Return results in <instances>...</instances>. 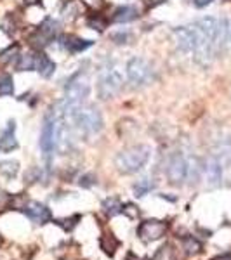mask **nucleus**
Masks as SVG:
<instances>
[{
	"mask_svg": "<svg viewBox=\"0 0 231 260\" xmlns=\"http://www.w3.org/2000/svg\"><path fill=\"white\" fill-rule=\"evenodd\" d=\"M217 160L221 162L223 169H228V165L231 163V142L226 141V142H221L219 146L216 148V153H214Z\"/></svg>",
	"mask_w": 231,
	"mask_h": 260,
	"instance_id": "nucleus-21",
	"label": "nucleus"
},
{
	"mask_svg": "<svg viewBox=\"0 0 231 260\" xmlns=\"http://www.w3.org/2000/svg\"><path fill=\"white\" fill-rule=\"evenodd\" d=\"M203 173L207 177V182L210 186H219L221 179H223V165L214 155H210L203 163Z\"/></svg>",
	"mask_w": 231,
	"mask_h": 260,
	"instance_id": "nucleus-11",
	"label": "nucleus"
},
{
	"mask_svg": "<svg viewBox=\"0 0 231 260\" xmlns=\"http://www.w3.org/2000/svg\"><path fill=\"white\" fill-rule=\"evenodd\" d=\"M73 123V129L84 137H94L103 130V115L101 111L92 104L82 106L79 111L75 113L73 118L70 120Z\"/></svg>",
	"mask_w": 231,
	"mask_h": 260,
	"instance_id": "nucleus-3",
	"label": "nucleus"
},
{
	"mask_svg": "<svg viewBox=\"0 0 231 260\" xmlns=\"http://www.w3.org/2000/svg\"><path fill=\"white\" fill-rule=\"evenodd\" d=\"M188 177V162L183 155L176 153L169 158V163H167V179L171 184L174 186H179L183 184Z\"/></svg>",
	"mask_w": 231,
	"mask_h": 260,
	"instance_id": "nucleus-10",
	"label": "nucleus"
},
{
	"mask_svg": "<svg viewBox=\"0 0 231 260\" xmlns=\"http://www.w3.org/2000/svg\"><path fill=\"white\" fill-rule=\"evenodd\" d=\"M19 45L18 43H14V45H9L7 49H4L2 52H0V64H4V66H9V64L14 63L18 61L19 57Z\"/></svg>",
	"mask_w": 231,
	"mask_h": 260,
	"instance_id": "nucleus-23",
	"label": "nucleus"
},
{
	"mask_svg": "<svg viewBox=\"0 0 231 260\" xmlns=\"http://www.w3.org/2000/svg\"><path fill=\"white\" fill-rule=\"evenodd\" d=\"M18 148L16 139V122L11 120L4 130H0V153H11Z\"/></svg>",
	"mask_w": 231,
	"mask_h": 260,
	"instance_id": "nucleus-12",
	"label": "nucleus"
},
{
	"mask_svg": "<svg viewBox=\"0 0 231 260\" xmlns=\"http://www.w3.org/2000/svg\"><path fill=\"white\" fill-rule=\"evenodd\" d=\"M228 32H230V23H228V19H219V23H217L216 40H214L216 50H219V49H223V47H224V43H226Z\"/></svg>",
	"mask_w": 231,
	"mask_h": 260,
	"instance_id": "nucleus-22",
	"label": "nucleus"
},
{
	"mask_svg": "<svg viewBox=\"0 0 231 260\" xmlns=\"http://www.w3.org/2000/svg\"><path fill=\"white\" fill-rule=\"evenodd\" d=\"M151 260H178V253H176L174 246L171 243H165L157 250V253L153 255Z\"/></svg>",
	"mask_w": 231,
	"mask_h": 260,
	"instance_id": "nucleus-26",
	"label": "nucleus"
},
{
	"mask_svg": "<svg viewBox=\"0 0 231 260\" xmlns=\"http://www.w3.org/2000/svg\"><path fill=\"white\" fill-rule=\"evenodd\" d=\"M23 4H25L26 7H33V5L42 4V0H23Z\"/></svg>",
	"mask_w": 231,
	"mask_h": 260,
	"instance_id": "nucleus-38",
	"label": "nucleus"
},
{
	"mask_svg": "<svg viewBox=\"0 0 231 260\" xmlns=\"http://www.w3.org/2000/svg\"><path fill=\"white\" fill-rule=\"evenodd\" d=\"M54 123H56V111L50 109L47 113L46 120H44L42 125V132H40V149L44 153V158H46L47 163H50V158H52L54 151H56V139H54Z\"/></svg>",
	"mask_w": 231,
	"mask_h": 260,
	"instance_id": "nucleus-6",
	"label": "nucleus"
},
{
	"mask_svg": "<svg viewBox=\"0 0 231 260\" xmlns=\"http://www.w3.org/2000/svg\"><path fill=\"white\" fill-rule=\"evenodd\" d=\"M169 224L165 220H158V218H148L142 220L138 227V236L141 241L144 243H153L162 239L167 234Z\"/></svg>",
	"mask_w": 231,
	"mask_h": 260,
	"instance_id": "nucleus-7",
	"label": "nucleus"
},
{
	"mask_svg": "<svg viewBox=\"0 0 231 260\" xmlns=\"http://www.w3.org/2000/svg\"><path fill=\"white\" fill-rule=\"evenodd\" d=\"M99 246H101V250H103V252L106 253L108 257H113L115 253H117L118 246H120V241L115 238V234L106 232V234H103L99 238Z\"/></svg>",
	"mask_w": 231,
	"mask_h": 260,
	"instance_id": "nucleus-18",
	"label": "nucleus"
},
{
	"mask_svg": "<svg viewBox=\"0 0 231 260\" xmlns=\"http://www.w3.org/2000/svg\"><path fill=\"white\" fill-rule=\"evenodd\" d=\"M86 7L92 9V11H99L101 7L104 5V0H80Z\"/></svg>",
	"mask_w": 231,
	"mask_h": 260,
	"instance_id": "nucleus-34",
	"label": "nucleus"
},
{
	"mask_svg": "<svg viewBox=\"0 0 231 260\" xmlns=\"http://www.w3.org/2000/svg\"><path fill=\"white\" fill-rule=\"evenodd\" d=\"M129 39H131V33L129 32H118L111 35V40H113L115 43H127Z\"/></svg>",
	"mask_w": 231,
	"mask_h": 260,
	"instance_id": "nucleus-33",
	"label": "nucleus"
},
{
	"mask_svg": "<svg viewBox=\"0 0 231 260\" xmlns=\"http://www.w3.org/2000/svg\"><path fill=\"white\" fill-rule=\"evenodd\" d=\"M35 71L42 78H50L56 71V63L50 59L47 54H44L42 50H37V68Z\"/></svg>",
	"mask_w": 231,
	"mask_h": 260,
	"instance_id": "nucleus-15",
	"label": "nucleus"
},
{
	"mask_svg": "<svg viewBox=\"0 0 231 260\" xmlns=\"http://www.w3.org/2000/svg\"><path fill=\"white\" fill-rule=\"evenodd\" d=\"M0 246H2V238H0Z\"/></svg>",
	"mask_w": 231,
	"mask_h": 260,
	"instance_id": "nucleus-42",
	"label": "nucleus"
},
{
	"mask_svg": "<svg viewBox=\"0 0 231 260\" xmlns=\"http://www.w3.org/2000/svg\"><path fill=\"white\" fill-rule=\"evenodd\" d=\"M212 260H231V255H228V253H224V255H217L216 259Z\"/></svg>",
	"mask_w": 231,
	"mask_h": 260,
	"instance_id": "nucleus-39",
	"label": "nucleus"
},
{
	"mask_svg": "<svg viewBox=\"0 0 231 260\" xmlns=\"http://www.w3.org/2000/svg\"><path fill=\"white\" fill-rule=\"evenodd\" d=\"M212 2H214V0H193V4H195V7H198V9L207 7V5H210Z\"/></svg>",
	"mask_w": 231,
	"mask_h": 260,
	"instance_id": "nucleus-36",
	"label": "nucleus"
},
{
	"mask_svg": "<svg viewBox=\"0 0 231 260\" xmlns=\"http://www.w3.org/2000/svg\"><path fill=\"white\" fill-rule=\"evenodd\" d=\"M149 156H151V148L146 144H138L125 148L115 156V167L120 173H136L148 163Z\"/></svg>",
	"mask_w": 231,
	"mask_h": 260,
	"instance_id": "nucleus-2",
	"label": "nucleus"
},
{
	"mask_svg": "<svg viewBox=\"0 0 231 260\" xmlns=\"http://www.w3.org/2000/svg\"><path fill=\"white\" fill-rule=\"evenodd\" d=\"M176 40V47L185 54H193L196 49V28L195 25L179 26L172 32Z\"/></svg>",
	"mask_w": 231,
	"mask_h": 260,
	"instance_id": "nucleus-8",
	"label": "nucleus"
},
{
	"mask_svg": "<svg viewBox=\"0 0 231 260\" xmlns=\"http://www.w3.org/2000/svg\"><path fill=\"white\" fill-rule=\"evenodd\" d=\"M61 47H63L66 52L70 54H80L84 50H87L89 47L94 45L92 40H86V39H80V37H75V35H66V37H61Z\"/></svg>",
	"mask_w": 231,
	"mask_h": 260,
	"instance_id": "nucleus-13",
	"label": "nucleus"
},
{
	"mask_svg": "<svg viewBox=\"0 0 231 260\" xmlns=\"http://www.w3.org/2000/svg\"><path fill=\"white\" fill-rule=\"evenodd\" d=\"M37 68V50H28V52L19 54L16 61V70L18 71H35Z\"/></svg>",
	"mask_w": 231,
	"mask_h": 260,
	"instance_id": "nucleus-16",
	"label": "nucleus"
},
{
	"mask_svg": "<svg viewBox=\"0 0 231 260\" xmlns=\"http://www.w3.org/2000/svg\"><path fill=\"white\" fill-rule=\"evenodd\" d=\"M125 260H141V259H138V257H136V255H132V253H129V255H127V259H125Z\"/></svg>",
	"mask_w": 231,
	"mask_h": 260,
	"instance_id": "nucleus-41",
	"label": "nucleus"
},
{
	"mask_svg": "<svg viewBox=\"0 0 231 260\" xmlns=\"http://www.w3.org/2000/svg\"><path fill=\"white\" fill-rule=\"evenodd\" d=\"M14 94V80L9 73H0V95Z\"/></svg>",
	"mask_w": 231,
	"mask_h": 260,
	"instance_id": "nucleus-29",
	"label": "nucleus"
},
{
	"mask_svg": "<svg viewBox=\"0 0 231 260\" xmlns=\"http://www.w3.org/2000/svg\"><path fill=\"white\" fill-rule=\"evenodd\" d=\"M127 78L134 87H144L153 80V68L142 57H132L125 66Z\"/></svg>",
	"mask_w": 231,
	"mask_h": 260,
	"instance_id": "nucleus-5",
	"label": "nucleus"
},
{
	"mask_svg": "<svg viewBox=\"0 0 231 260\" xmlns=\"http://www.w3.org/2000/svg\"><path fill=\"white\" fill-rule=\"evenodd\" d=\"M61 260H79V259H77L75 255H66V257H63Z\"/></svg>",
	"mask_w": 231,
	"mask_h": 260,
	"instance_id": "nucleus-40",
	"label": "nucleus"
},
{
	"mask_svg": "<svg viewBox=\"0 0 231 260\" xmlns=\"http://www.w3.org/2000/svg\"><path fill=\"white\" fill-rule=\"evenodd\" d=\"M91 94V78L86 71L80 70L68 80L64 87V95L59 102L56 104V109L64 116L66 120H71L73 115L79 111L87 101Z\"/></svg>",
	"mask_w": 231,
	"mask_h": 260,
	"instance_id": "nucleus-1",
	"label": "nucleus"
},
{
	"mask_svg": "<svg viewBox=\"0 0 231 260\" xmlns=\"http://www.w3.org/2000/svg\"><path fill=\"white\" fill-rule=\"evenodd\" d=\"M97 97L101 101H108L120 94L122 87H124V77H122L120 70L117 66H104L99 70V77H97Z\"/></svg>",
	"mask_w": 231,
	"mask_h": 260,
	"instance_id": "nucleus-4",
	"label": "nucleus"
},
{
	"mask_svg": "<svg viewBox=\"0 0 231 260\" xmlns=\"http://www.w3.org/2000/svg\"><path fill=\"white\" fill-rule=\"evenodd\" d=\"M39 30L44 33V35L49 37L50 40H56L57 35H59V32H61V23L54 18H46L42 23H40Z\"/></svg>",
	"mask_w": 231,
	"mask_h": 260,
	"instance_id": "nucleus-17",
	"label": "nucleus"
},
{
	"mask_svg": "<svg viewBox=\"0 0 231 260\" xmlns=\"http://www.w3.org/2000/svg\"><path fill=\"white\" fill-rule=\"evenodd\" d=\"M86 25H87V28L94 30V32L103 33L104 30L108 28V19L104 18L103 14H99L97 11H94L92 14H89L86 18Z\"/></svg>",
	"mask_w": 231,
	"mask_h": 260,
	"instance_id": "nucleus-19",
	"label": "nucleus"
},
{
	"mask_svg": "<svg viewBox=\"0 0 231 260\" xmlns=\"http://www.w3.org/2000/svg\"><path fill=\"white\" fill-rule=\"evenodd\" d=\"M79 220H80V215H73V217H68V218H57V220L54 222H56L59 227H63L64 231H71L75 225L79 224Z\"/></svg>",
	"mask_w": 231,
	"mask_h": 260,
	"instance_id": "nucleus-31",
	"label": "nucleus"
},
{
	"mask_svg": "<svg viewBox=\"0 0 231 260\" xmlns=\"http://www.w3.org/2000/svg\"><path fill=\"white\" fill-rule=\"evenodd\" d=\"M155 187V182L153 180H149V179H141V180H138V182L134 184V196L136 198H142V196H146V194L149 193V191Z\"/></svg>",
	"mask_w": 231,
	"mask_h": 260,
	"instance_id": "nucleus-30",
	"label": "nucleus"
},
{
	"mask_svg": "<svg viewBox=\"0 0 231 260\" xmlns=\"http://www.w3.org/2000/svg\"><path fill=\"white\" fill-rule=\"evenodd\" d=\"M7 205H11V198L5 196L4 193H0V210H2V208H5Z\"/></svg>",
	"mask_w": 231,
	"mask_h": 260,
	"instance_id": "nucleus-37",
	"label": "nucleus"
},
{
	"mask_svg": "<svg viewBox=\"0 0 231 260\" xmlns=\"http://www.w3.org/2000/svg\"><path fill=\"white\" fill-rule=\"evenodd\" d=\"M96 182H97V180H96V177H94L92 173H86V175H82L79 179V184L82 187H92Z\"/></svg>",
	"mask_w": 231,
	"mask_h": 260,
	"instance_id": "nucleus-32",
	"label": "nucleus"
},
{
	"mask_svg": "<svg viewBox=\"0 0 231 260\" xmlns=\"http://www.w3.org/2000/svg\"><path fill=\"white\" fill-rule=\"evenodd\" d=\"M19 172V163L16 160H4L0 162V173L5 175L7 179H14Z\"/></svg>",
	"mask_w": 231,
	"mask_h": 260,
	"instance_id": "nucleus-27",
	"label": "nucleus"
},
{
	"mask_svg": "<svg viewBox=\"0 0 231 260\" xmlns=\"http://www.w3.org/2000/svg\"><path fill=\"white\" fill-rule=\"evenodd\" d=\"M183 250H185L188 255H198L202 252V243L198 241L193 236H185L183 238Z\"/></svg>",
	"mask_w": 231,
	"mask_h": 260,
	"instance_id": "nucleus-28",
	"label": "nucleus"
},
{
	"mask_svg": "<svg viewBox=\"0 0 231 260\" xmlns=\"http://www.w3.org/2000/svg\"><path fill=\"white\" fill-rule=\"evenodd\" d=\"M82 2H77V0H70V2H68L66 5H64L63 7V18L64 19H77L79 18L80 14H82Z\"/></svg>",
	"mask_w": 231,
	"mask_h": 260,
	"instance_id": "nucleus-25",
	"label": "nucleus"
},
{
	"mask_svg": "<svg viewBox=\"0 0 231 260\" xmlns=\"http://www.w3.org/2000/svg\"><path fill=\"white\" fill-rule=\"evenodd\" d=\"M28 42H30V45L33 47V50H44L47 45H50V42H52V40H50L47 35H44V33L40 32L39 28H37L35 32H33L32 35L28 37Z\"/></svg>",
	"mask_w": 231,
	"mask_h": 260,
	"instance_id": "nucleus-20",
	"label": "nucleus"
},
{
	"mask_svg": "<svg viewBox=\"0 0 231 260\" xmlns=\"http://www.w3.org/2000/svg\"><path fill=\"white\" fill-rule=\"evenodd\" d=\"M122 210H124V205H122V201L118 198L111 196L103 201V212L108 217H115V215L122 214Z\"/></svg>",
	"mask_w": 231,
	"mask_h": 260,
	"instance_id": "nucleus-24",
	"label": "nucleus"
},
{
	"mask_svg": "<svg viewBox=\"0 0 231 260\" xmlns=\"http://www.w3.org/2000/svg\"><path fill=\"white\" fill-rule=\"evenodd\" d=\"M139 18V11L134 7V5H122L111 16V23L115 25H127V23H132Z\"/></svg>",
	"mask_w": 231,
	"mask_h": 260,
	"instance_id": "nucleus-14",
	"label": "nucleus"
},
{
	"mask_svg": "<svg viewBox=\"0 0 231 260\" xmlns=\"http://www.w3.org/2000/svg\"><path fill=\"white\" fill-rule=\"evenodd\" d=\"M122 214H125V215H129L131 218H134V217H138V215H139V210L134 207V205L127 203V205H124V210H122Z\"/></svg>",
	"mask_w": 231,
	"mask_h": 260,
	"instance_id": "nucleus-35",
	"label": "nucleus"
},
{
	"mask_svg": "<svg viewBox=\"0 0 231 260\" xmlns=\"http://www.w3.org/2000/svg\"><path fill=\"white\" fill-rule=\"evenodd\" d=\"M19 212H23L30 220L35 222V224H40V225L49 224V222L52 220L50 210L44 203H40V201H33V200L23 201V205L19 207Z\"/></svg>",
	"mask_w": 231,
	"mask_h": 260,
	"instance_id": "nucleus-9",
	"label": "nucleus"
}]
</instances>
